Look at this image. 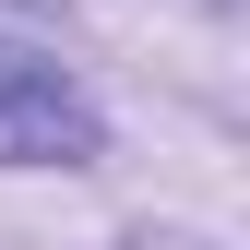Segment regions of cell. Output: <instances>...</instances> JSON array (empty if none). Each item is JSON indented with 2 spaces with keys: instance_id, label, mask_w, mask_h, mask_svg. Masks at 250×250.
I'll return each instance as SVG.
<instances>
[{
  "instance_id": "cell-1",
  "label": "cell",
  "mask_w": 250,
  "mask_h": 250,
  "mask_svg": "<svg viewBox=\"0 0 250 250\" xmlns=\"http://www.w3.org/2000/svg\"><path fill=\"white\" fill-rule=\"evenodd\" d=\"M83 155H96V107L72 96V72L0 48V167H83Z\"/></svg>"
}]
</instances>
